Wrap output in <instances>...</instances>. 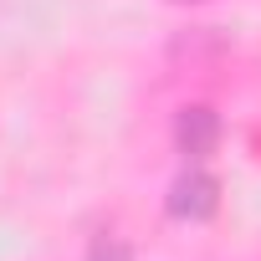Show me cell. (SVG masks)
<instances>
[{"mask_svg":"<svg viewBox=\"0 0 261 261\" xmlns=\"http://www.w3.org/2000/svg\"><path fill=\"white\" fill-rule=\"evenodd\" d=\"M215 205H220V185L205 169H190L169 190V215H179V220H205V215H215Z\"/></svg>","mask_w":261,"mask_h":261,"instance_id":"cell-2","label":"cell"},{"mask_svg":"<svg viewBox=\"0 0 261 261\" xmlns=\"http://www.w3.org/2000/svg\"><path fill=\"white\" fill-rule=\"evenodd\" d=\"M87 261H134V256H128V246H123L118 236H108V230H102V236L92 241V251H87Z\"/></svg>","mask_w":261,"mask_h":261,"instance_id":"cell-3","label":"cell"},{"mask_svg":"<svg viewBox=\"0 0 261 261\" xmlns=\"http://www.w3.org/2000/svg\"><path fill=\"white\" fill-rule=\"evenodd\" d=\"M174 144H179V154L185 159H210L215 154V144H220V113L215 108H205V102H190V108H179V118H174Z\"/></svg>","mask_w":261,"mask_h":261,"instance_id":"cell-1","label":"cell"},{"mask_svg":"<svg viewBox=\"0 0 261 261\" xmlns=\"http://www.w3.org/2000/svg\"><path fill=\"white\" fill-rule=\"evenodd\" d=\"M185 6H190V0H185Z\"/></svg>","mask_w":261,"mask_h":261,"instance_id":"cell-4","label":"cell"}]
</instances>
